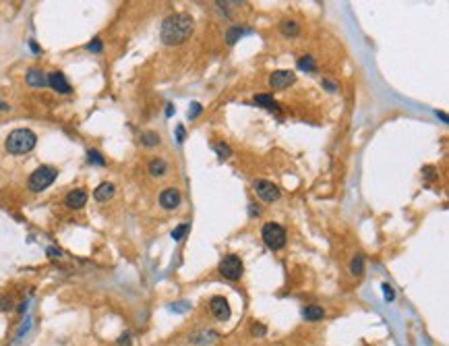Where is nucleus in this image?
Masks as SVG:
<instances>
[{"label": "nucleus", "mask_w": 449, "mask_h": 346, "mask_svg": "<svg viewBox=\"0 0 449 346\" xmlns=\"http://www.w3.org/2000/svg\"><path fill=\"white\" fill-rule=\"evenodd\" d=\"M209 307H211V313H213V317L217 321H228L230 319V305H228V301L224 299V296H213L211 303H209Z\"/></svg>", "instance_id": "7"}, {"label": "nucleus", "mask_w": 449, "mask_h": 346, "mask_svg": "<svg viewBox=\"0 0 449 346\" xmlns=\"http://www.w3.org/2000/svg\"><path fill=\"white\" fill-rule=\"evenodd\" d=\"M112 195H114V185H112V183H102V185H99L97 189L93 191L95 201H108Z\"/></svg>", "instance_id": "13"}, {"label": "nucleus", "mask_w": 449, "mask_h": 346, "mask_svg": "<svg viewBox=\"0 0 449 346\" xmlns=\"http://www.w3.org/2000/svg\"><path fill=\"white\" fill-rule=\"evenodd\" d=\"M56 176H58L56 168H52V166H39L37 170H33L31 176H29V189L35 191V193L44 191V189H48V187L56 181Z\"/></svg>", "instance_id": "3"}, {"label": "nucleus", "mask_w": 449, "mask_h": 346, "mask_svg": "<svg viewBox=\"0 0 449 346\" xmlns=\"http://www.w3.org/2000/svg\"><path fill=\"white\" fill-rule=\"evenodd\" d=\"M188 230H191V224H180V226H176V228L172 230V239H174V241H182Z\"/></svg>", "instance_id": "21"}, {"label": "nucleus", "mask_w": 449, "mask_h": 346, "mask_svg": "<svg viewBox=\"0 0 449 346\" xmlns=\"http://www.w3.org/2000/svg\"><path fill=\"white\" fill-rule=\"evenodd\" d=\"M279 29H282V33L284 35H298V31H300V27H298L296 21H282V25H279Z\"/></svg>", "instance_id": "17"}, {"label": "nucleus", "mask_w": 449, "mask_h": 346, "mask_svg": "<svg viewBox=\"0 0 449 346\" xmlns=\"http://www.w3.org/2000/svg\"><path fill=\"white\" fill-rule=\"evenodd\" d=\"M149 172H151V176H164L168 172V164L162 160V157H153L151 162H149Z\"/></svg>", "instance_id": "15"}, {"label": "nucleus", "mask_w": 449, "mask_h": 346, "mask_svg": "<svg viewBox=\"0 0 449 346\" xmlns=\"http://www.w3.org/2000/svg\"><path fill=\"white\" fill-rule=\"evenodd\" d=\"M48 85L52 87L54 92H58V94H71V83L66 81V77H64L60 71L50 73V77H48Z\"/></svg>", "instance_id": "10"}, {"label": "nucleus", "mask_w": 449, "mask_h": 346, "mask_svg": "<svg viewBox=\"0 0 449 346\" xmlns=\"http://www.w3.org/2000/svg\"><path fill=\"white\" fill-rule=\"evenodd\" d=\"M141 143L147 145V147H155V145H159V135L153 133V131H145L141 135Z\"/></svg>", "instance_id": "19"}, {"label": "nucleus", "mask_w": 449, "mask_h": 346, "mask_svg": "<svg viewBox=\"0 0 449 346\" xmlns=\"http://www.w3.org/2000/svg\"><path fill=\"white\" fill-rule=\"evenodd\" d=\"M298 68H302V71H315V61L313 56H302L300 61H298Z\"/></svg>", "instance_id": "22"}, {"label": "nucleus", "mask_w": 449, "mask_h": 346, "mask_svg": "<svg viewBox=\"0 0 449 346\" xmlns=\"http://www.w3.org/2000/svg\"><path fill=\"white\" fill-rule=\"evenodd\" d=\"M253 189H255L257 197H261V199H263V201H267V203H273V201H277L279 197H282V191H279V187H277V185H273L271 181H263V179H259V181H255Z\"/></svg>", "instance_id": "6"}, {"label": "nucleus", "mask_w": 449, "mask_h": 346, "mask_svg": "<svg viewBox=\"0 0 449 346\" xmlns=\"http://www.w3.org/2000/svg\"><path fill=\"white\" fill-rule=\"evenodd\" d=\"M37 143V137L33 131H29V128H15L13 133H8L6 141H4V147L8 154L13 156H23V154H29L35 147Z\"/></svg>", "instance_id": "2"}, {"label": "nucleus", "mask_w": 449, "mask_h": 346, "mask_svg": "<svg viewBox=\"0 0 449 346\" xmlns=\"http://www.w3.org/2000/svg\"><path fill=\"white\" fill-rule=\"evenodd\" d=\"M302 315H304L306 321H321L325 317V311H323V307H319V305H308V307L302 311Z\"/></svg>", "instance_id": "14"}, {"label": "nucleus", "mask_w": 449, "mask_h": 346, "mask_svg": "<svg viewBox=\"0 0 449 346\" xmlns=\"http://www.w3.org/2000/svg\"><path fill=\"white\" fill-rule=\"evenodd\" d=\"M294 79L296 75L292 71H273L269 75V87L271 90H284V87L294 83Z\"/></svg>", "instance_id": "8"}, {"label": "nucleus", "mask_w": 449, "mask_h": 346, "mask_svg": "<svg viewBox=\"0 0 449 346\" xmlns=\"http://www.w3.org/2000/svg\"><path fill=\"white\" fill-rule=\"evenodd\" d=\"M118 344H120V346H128V344H131V336H128V334H124L122 338L118 340Z\"/></svg>", "instance_id": "29"}, {"label": "nucleus", "mask_w": 449, "mask_h": 346, "mask_svg": "<svg viewBox=\"0 0 449 346\" xmlns=\"http://www.w3.org/2000/svg\"><path fill=\"white\" fill-rule=\"evenodd\" d=\"M261 239L263 243L269 247V249H282V247L286 245V230H284V226H279L275 222H267L263 226V230H261Z\"/></svg>", "instance_id": "4"}, {"label": "nucleus", "mask_w": 449, "mask_h": 346, "mask_svg": "<svg viewBox=\"0 0 449 346\" xmlns=\"http://www.w3.org/2000/svg\"><path fill=\"white\" fill-rule=\"evenodd\" d=\"M193 29H195V21L191 15L174 13L170 17H166L162 23V42L166 46H178L191 37Z\"/></svg>", "instance_id": "1"}, {"label": "nucleus", "mask_w": 449, "mask_h": 346, "mask_svg": "<svg viewBox=\"0 0 449 346\" xmlns=\"http://www.w3.org/2000/svg\"><path fill=\"white\" fill-rule=\"evenodd\" d=\"M383 290H385V299H387V301H393L395 292H393L391 286H389V284H383Z\"/></svg>", "instance_id": "27"}, {"label": "nucleus", "mask_w": 449, "mask_h": 346, "mask_svg": "<svg viewBox=\"0 0 449 346\" xmlns=\"http://www.w3.org/2000/svg\"><path fill=\"white\" fill-rule=\"evenodd\" d=\"M25 81L31 87H44V85H48V77L44 75V71H39V68H29Z\"/></svg>", "instance_id": "12"}, {"label": "nucleus", "mask_w": 449, "mask_h": 346, "mask_svg": "<svg viewBox=\"0 0 449 346\" xmlns=\"http://www.w3.org/2000/svg\"><path fill=\"white\" fill-rule=\"evenodd\" d=\"M323 85L327 87V90H329V92H335V90H337V87H335V83H331V81H327V79H323Z\"/></svg>", "instance_id": "30"}, {"label": "nucleus", "mask_w": 449, "mask_h": 346, "mask_svg": "<svg viewBox=\"0 0 449 346\" xmlns=\"http://www.w3.org/2000/svg\"><path fill=\"white\" fill-rule=\"evenodd\" d=\"M350 272H352L354 276H362V272H364V257H362V255H356L354 259H352V263H350Z\"/></svg>", "instance_id": "20"}, {"label": "nucleus", "mask_w": 449, "mask_h": 346, "mask_svg": "<svg viewBox=\"0 0 449 346\" xmlns=\"http://www.w3.org/2000/svg\"><path fill=\"white\" fill-rule=\"evenodd\" d=\"M259 214H261V210L255 207V203H251V216H259Z\"/></svg>", "instance_id": "32"}, {"label": "nucleus", "mask_w": 449, "mask_h": 346, "mask_svg": "<svg viewBox=\"0 0 449 346\" xmlns=\"http://www.w3.org/2000/svg\"><path fill=\"white\" fill-rule=\"evenodd\" d=\"M176 135H178V141H184V128L182 126L176 128Z\"/></svg>", "instance_id": "31"}, {"label": "nucleus", "mask_w": 449, "mask_h": 346, "mask_svg": "<svg viewBox=\"0 0 449 346\" xmlns=\"http://www.w3.org/2000/svg\"><path fill=\"white\" fill-rule=\"evenodd\" d=\"M199 112H201V104H193V110H188V118H195Z\"/></svg>", "instance_id": "28"}, {"label": "nucleus", "mask_w": 449, "mask_h": 346, "mask_svg": "<svg viewBox=\"0 0 449 346\" xmlns=\"http://www.w3.org/2000/svg\"><path fill=\"white\" fill-rule=\"evenodd\" d=\"M255 104H257V106H263V108H267V110H271V112H277V110H279V108H277V102L273 100L271 95H265V94L255 95Z\"/></svg>", "instance_id": "16"}, {"label": "nucleus", "mask_w": 449, "mask_h": 346, "mask_svg": "<svg viewBox=\"0 0 449 346\" xmlns=\"http://www.w3.org/2000/svg\"><path fill=\"white\" fill-rule=\"evenodd\" d=\"M87 160H89V162H93V164H99V166H104V164H106V160L102 157V154H99V152H95V150H89V154H87Z\"/></svg>", "instance_id": "24"}, {"label": "nucleus", "mask_w": 449, "mask_h": 346, "mask_svg": "<svg viewBox=\"0 0 449 346\" xmlns=\"http://www.w3.org/2000/svg\"><path fill=\"white\" fill-rule=\"evenodd\" d=\"M64 203H66V207H71V210H81V207L87 203V193L83 189H75L66 195Z\"/></svg>", "instance_id": "11"}, {"label": "nucleus", "mask_w": 449, "mask_h": 346, "mask_svg": "<svg viewBox=\"0 0 449 346\" xmlns=\"http://www.w3.org/2000/svg\"><path fill=\"white\" fill-rule=\"evenodd\" d=\"M87 50H91V52H102V39L95 37L91 44H87Z\"/></svg>", "instance_id": "25"}, {"label": "nucleus", "mask_w": 449, "mask_h": 346, "mask_svg": "<svg viewBox=\"0 0 449 346\" xmlns=\"http://www.w3.org/2000/svg\"><path fill=\"white\" fill-rule=\"evenodd\" d=\"M242 272H244V265L240 261V257L236 255H226L222 261H219V274L224 276L228 280H240L242 278Z\"/></svg>", "instance_id": "5"}, {"label": "nucleus", "mask_w": 449, "mask_h": 346, "mask_svg": "<svg viewBox=\"0 0 449 346\" xmlns=\"http://www.w3.org/2000/svg\"><path fill=\"white\" fill-rule=\"evenodd\" d=\"M159 205L164 207V210H176L178 205H180V193L174 187H168V189L162 191L159 195Z\"/></svg>", "instance_id": "9"}, {"label": "nucleus", "mask_w": 449, "mask_h": 346, "mask_svg": "<svg viewBox=\"0 0 449 346\" xmlns=\"http://www.w3.org/2000/svg\"><path fill=\"white\" fill-rule=\"evenodd\" d=\"M0 110H4V112H6V110H11V106H6L4 102H0Z\"/></svg>", "instance_id": "33"}, {"label": "nucleus", "mask_w": 449, "mask_h": 346, "mask_svg": "<svg viewBox=\"0 0 449 346\" xmlns=\"http://www.w3.org/2000/svg\"><path fill=\"white\" fill-rule=\"evenodd\" d=\"M242 35H244V29H242V27H230V29H228V33H226V42L232 46V44H236Z\"/></svg>", "instance_id": "18"}, {"label": "nucleus", "mask_w": 449, "mask_h": 346, "mask_svg": "<svg viewBox=\"0 0 449 346\" xmlns=\"http://www.w3.org/2000/svg\"><path fill=\"white\" fill-rule=\"evenodd\" d=\"M213 150L217 152V156L222 157V160H226V157H230V156H232V150H230V147H228L226 143H215V145H213Z\"/></svg>", "instance_id": "23"}, {"label": "nucleus", "mask_w": 449, "mask_h": 346, "mask_svg": "<svg viewBox=\"0 0 449 346\" xmlns=\"http://www.w3.org/2000/svg\"><path fill=\"white\" fill-rule=\"evenodd\" d=\"M251 332H253V336H263V334H265V325L255 323L253 328H251Z\"/></svg>", "instance_id": "26"}]
</instances>
